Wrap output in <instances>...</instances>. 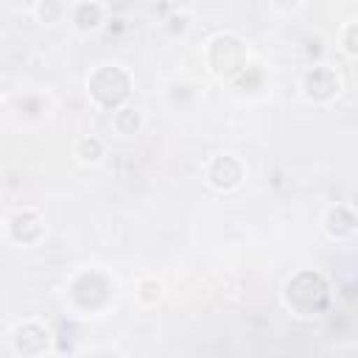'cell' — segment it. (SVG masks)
Returning a JSON list of instances; mask_svg holds the SVG:
<instances>
[{
    "mask_svg": "<svg viewBox=\"0 0 358 358\" xmlns=\"http://www.w3.org/2000/svg\"><path fill=\"white\" fill-rule=\"evenodd\" d=\"M162 294H165L162 282H157V280H151V277L137 282V299H140L143 305H157V302L162 299Z\"/></svg>",
    "mask_w": 358,
    "mask_h": 358,
    "instance_id": "12",
    "label": "cell"
},
{
    "mask_svg": "<svg viewBox=\"0 0 358 358\" xmlns=\"http://www.w3.org/2000/svg\"><path fill=\"white\" fill-rule=\"evenodd\" d=\"M34 14H36V20H39V22H45V25H53L56 20H62V14H64V6H62V0H36V8H34Z\"/></svg>",
    "mask_w": 358,
    "mask_h": 358,
    "instance_id": "11",
    "label": "cell"
},
{
    "mask_svg": "<svg viewBox=\"0 0 358 358\" xmlns=\"http://www.w3.org/2000/svg\"><path fill=\"white\" fill-rule=\"evenodd\" d=\"M341 50L347 56H358V22H350L341 34Z\"/></svg>",
    "mask_w": 358,
    "mask_h": 358,
    "instance_id": "13",
    "label": "cell"
},
{
    "mask_svg": "<svg viewBox=\"0 0 358 358\" xmlns=\"http://www.w3.org/2000/svg\"><path fill=\"white\" fill-rule=\"evenodd\" d=\"M87 87H90V98L98 106L117 109L129 98V92H131V78H129V73L120 64H101L87 78Z\"/></svg>",
    "mask_w": 358,
    "mask_h": 358,
    "instance_id": "2",
    "label": "cell"
},
{
    "mask_svg": "<svg viewBox=\"0 0 358 358\" xmlns=\"http://www.w3.org/2000/svg\"><path fill=\"white\" fill-rule=\"evenodd\" d=\"M243 182V165L232 154H221L207 165V185L215 190H235Z\"/></svg>",
    "mask_w": 358,
    "mask_h": 358,
    "instance_id": "6",
    "label": "cell"
},
{
    "mask_svg": "<svg viewBox=\"0 0 358 358\" xmlns=\"http://www.w3.org/2000/svg\"><path fill=\"white\" fill-rule=\"evenodd\" d=\"M140 123H143V117H140V112H137L134 106H117L115 115H112V126H115V131L123 134V137L137 134Z\"/></svg>",
    "mask_w": 358,
    "mask_h": 358,
    "instance_id": "10",
    "label": "cell"
},
{
    "mask_svg": "<svg viewBox=\"0 0 358 358\" xmlns=\"http://www.w3.org/2000/svg\"><path fill=\"white\" fill-rule=\"evenodd\" d=\"M6 235L17 246H36L45 235V215L39 207H17L6 218Z\"/></svg>",
    "mask_w": 358,
    "mask_h": 358,
    "instance_id": "3",
    "label": "cell"
},
{
    "mask_svg": "<svg viewBox=\"0 0 358 358\" xmlns=\"http://www.w3.org/2000/svg\"><path fill=\"white\" fill-rule=\"evenodd\" d=\"M271 3H274L280 11H294V8H299L302 0H271Z\"/></svg>",
    "mask_w": 358,
    "mask_h": 358,
    "instance_id": "14",
    "label": "cell"
},
{
    "mask_svg": "<svg viewBox=\"0 0 358 358\" xmlns=\"http://www.w3.org/2000/svg\"><path fill=\"white\" fill-rule=\"evenodd\" d=\"M338 90H341V78H338V73H336L333 67H327V64H316V67H310V70L302 76V95H305L308 101H313V103H327V101H333V98L338 95Z\"/></svg>",
    "mask_w": 358,
    "mask_h": 358,
    "instance_id": "4",
    "label": "cell"
},
{
    "mask_svg": "<svg viewBox=\"0 0 358 358\" xmlns=\"http://www.w3.org/2000/svg\"><path fill=\"white\" fill-rule=\"evenodd\" d=\"M70 20L78 31H95L103 22V6L95 3V0H78L70 8Z\"/></svg>",
    "mask_w": 358,
    "mask_h": 358,
    "instance_id": "8",
    "label": "cell"
},
{
    "mask_svg": "<svg viewBox=\"0 0 358 358\" xmlns=\"http://www.w3.org/2000/svg\"><path fill=\"white\" fill-rule=\"evenodd\" d=\"M324 232L336 241H347L358 232V221H355V213L344 204H336L324 213Z\"/></svg>",
    "mask_w": 358,
    "mask_h": 358,
    "instance_id": "7",
    "label": "cell"
},
{
    "mask_svg": "<svg viewBox=\"0 0 358 358\" xmlns=\"http://www.w3.org/2000/svg\"><path fill=\"white\" fill-rule=\"evenodd\" d=\"M8 341H11V350L17 355H39L50 344V330L36 319H25V322L14 324Z\"/></svg>",
    "mask_w": 358,
    "mask_h": 358,
    "instance_id": "5",
    "label": "cell"
},
{
    "mask_svg": "<svg viewBox=\"0 0 358 358\" xmlns=\"http://www.w3.org/2000/svg\"><path fill=\"white\" fill-rule=\"evenodd\" d=\"M73 157L81 162V165H98L103 159V143L98 137H78L73 143Z\"/></svg>",
    "mask_w": 358,
    "mask_h": 358,
    "instance_id": "9",
    "label": "cell"
},
{
    "mask_svg": "<svg viewBox=\"0 0 358 358\" xmlns=\"http://www.w3.org/2000/svg\"><path fill=\"white\" fill-rule=\"evenodd\" d=\"M207 64H210V70H213L215 78L235 81L249 67L246 45L235 34H215L207 42Z\"/></svg>",
    "mask_w": 358,
    "mask_h": 358,
    "instance_id": "1",
    "label": "cell"
}]
</instances>
